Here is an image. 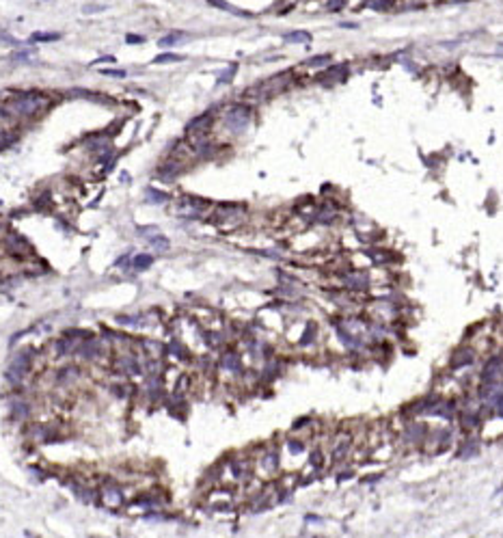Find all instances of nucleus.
<instances>
[{
	"label": "nucleus",
	"instance_id": "nucleus-1",
	"mask_svg": "<svg viewBox=\"0 0 503 538\" xmlns=\"http://www.w3.org/2000/svg\"><path fill=\"white\" fill-rule=\"evenodd\" d=\"M3 106L9 111L16 121H33L39 119L50 106H52V100L50 96H46L44 91H13L9 100L3 102Z\"/></svg>",
	"mask_w": 503,
	"mask_h": 538
},
{
	"label": "nucleus",
	"instance_id": "nucleus-2",
	"mask_svg": "<svg viewBox=\"0 0 503 538\" xmlns=\"http://www.w3.org/2000/svg\"><path fill=\"white\" fill-rule=\"evenodd\" d=\"M250 121H253V108L248 104H231L222 113V126H225L227 132H231L235 136L246 132Z\"/></svg>",
	"mask_w": 503,
	"mask_h": 538
},
{
	"label": "nucleus",
	"instance_id": "nucleus-3",
	"mask_svg": "<svg viewBox=\"0 0 503 538\" xmlns=\"http://www.w3.org/2000/svg\"><path fill=\"white\" fill-rule=\"evenodd\" d=\"M212 210L214 208H212L210 201L188 195V197H182V199L175 203L173 212L179 214V216H184V219H205V214L212 212Z\"/></svg>",
	"mask_w": 503,
	"mask_h": 538
},
{
	"label": "nucleus",
	"instance_id": "nucleus-4",
	"mask_svg": "<svg viewBox=\"0 0 503 538\" xmlns=\"http://www.w3.org/2000/svg\"><path fill=\"white\" fill-rule=\"evenodd\" d=\"M246 219V208L235 206V203H225L212 210V221L220 227H238Z\"/></svg>",
	"mask_w": 503,
	"mask_h": 538
},
{
	"label": "nucleus",
	"instance_id": "nucleus-5",
	"mask_svg": "<svg viewBox=\"0 0 503 538\" xmlns=\"http://www.w3.org/2000/svg\"><path fill=\"white\" fill-rule=\"evenodd\" d=\"M5 244V249L11 253L13 257H22V255H28L31 253V244H28V240L22 238L20 234H13V231H7V234L0 238Z\"/></svg>",
	"mask_w": 503,
	"mask_h": 538
},
{
	"label": "nucleus",
	"instance_id": "nucleus-6",
	"mask_svg": "<svg viewBox=\"0 0 503 538\" xmlns=\"http://www.w3.org/2000/svg\"><path fill=\"white\" fill-rule=\"evenodd\" d=\"M102 350H104V344L99 339H95V337H87V341H82V344L76 346V352L80 354L82 359H87V361L97 359L99 354H102Z\"/></svg>",
	"mask_w": 503,
	"mask_h": 538
},
{
	"label": "nucleus",
	"instance_id": "nucleus-7",
	"mask_svg": "<svg viewBox=\"0 0 503 538\" xmlns=\"http://www.w3.org/2000/svg\"><path fill=\"white\" fill-rule=\"evenodd\" d=\"M190 37H188V33H184V31H173V33H169V35H164V37L158 41V46L160 48H175V46H182V43H186Z\"/></svg>",
	"mask_w": 503,
	"mask_h": 538
},
{
	"label": "nucleus",
	"instance_id": "nucleus-8",
	"mask_svg": "<svg viewBox=\"0 0 503 538\" xmlns=\"http://www.w3.org/2000/svg\"><path fill=\"white\" fill-rule=\"evenodd\" d=\"M119 368H121V372H125V374H130V376H136V374H141V366H139V359L134 357V354H123V357H119Z\"/></svg>",
	"mask_w": 503,
	"mask_h": 538
},
{
	"label": "nucleus",
	"instance_id": "nucleus-9",
	"mask_svg": "<svg viewBox=\"0 0 503 538\" xmlns=\"http://www.w3.org/2000/svg\"><path fill=\"white\" fill-rule=\"evenodd\" d=\"M333 61L330 54H318V56H309V59L303 63V67H311V69H326L328 63Z\"/></svg>",
	"mask_w": 503,
	"mask_h": 538
},
{
	"label": "nucleus",
	"instance_id": "nucleus-10",
	"mask_svg": "<svg viewBox=\"0 0 503 538\" xmlns=\"http://www.w3.org/2000/svg\"><path fill=\"white\" fill-rule=\"evenodd\" d=\"M149 246L156 251V253H167L171 249V242H169V238L167 236H162L160 231L154 236H149Z\"/></svg>",
	"mask_w": 503,
	"mask_h": 538
},
{
	"label": "nucleus",
	"instance_id": "nucleus-11",
	"mask_svg": "<svg viewBox=\"0 0 503 538\" xmlns=\"http://www.w3.org/2000/svg\"><path fill=\"white\" fill-rule=\"evenodd\" d=\"M130 264H132L134 271H145V268H149V266L154 264V257L149 255V253H139V255L132 257Z\"/></svg>",
	"mask_w": 503,
	"mask_h": 538
},
{
	"label": "nucleus",
	"instance_id": "nucleus-12",
	"mask_svg": "<svg viewBox=\"0 0 503 538\" xmlns=\"http://www.w3.org/2000/svg\"><path fill=\"white\" fill-rule=\"evenodd\" d=\"M145 197H147L149 203H169V201H171V195L162 193V191H158V188H147Z\"/></svg>",
	"mask_w": 503,
	"mask_h": 538
},
{
	"label": "nucleus",
	"instance_id": "nucleus-13",
	"mask_svg": "<svg viewBox=\"0 0 503 538\" xmlns=\"http://www.w3.org/2000/svg\"><path fill=\"white\" fill-rule=\"evenodd\" d=\"M102 495H104V499L108 501V504H121V491H119V486H114V484L104 486Z\"/></svg>",
	"mask_w": 503,
	"mask_h": 538
},
{
	"label": "nucleus",
	"instance_id": "nucleus-14",
	"mask_svg": "<svg viewBox=\"0 0 503 538\" xmlns=\"http://www.w3.org/2000/svg\"><path fill=\"white\" fill-rule=\"evenodd\" d=\"M283 39L287 43H307V41H311V35L307 31H294V33H285Z\"/></svg>",
	"mask_w": 503,
	"mask_h": 538
},
{
	"label": "nucleus",
	"instance_id": "nucleus-15",
	"mask_svg": "<svg viewBox=\"0 0 503 538\" xmlns=\"http://www.w3.org/2000/svg\"><path fill=\"white\" fill-rule=\"evenodd\" d=\"M61 33H35L31 35V43H48V41H59Z\"/></svg>",
	"mask_w": 503,
	"mask_h": 538
},
{
	"label": "nucleus",
	"instance_id": "nucleus-16",
	"mask_svg": "<svg viewBox=\"0 0 503 538\" xmlns=\"http://www.w3.org/2000/svg\"><path fill=\"white\" fill-rule=\"evenodd\" d=\"M238 363H240V359H238V354H235V352H227L225 357L220 359V366L227 368V370H238L240 368Z\"/></svg>",
	"mask_w": 503,
	"mask_h": 538
},
{
	"label": "nucleus",
	"instance_id": "nucleus-17",
	"mask_svg": "<svg viewBox=\"0 0 503 538\" xmlns=\"http://www.w3.org/2000/svg\"><path fill=\"white\" fill-rule=\"evenodd\" d=\"M184 61V56L179 54H173V52H164V54H158L154 59V65H162V63H179Z\"/></svg>",
	"mask_w": 503,
	"mask_h": 538
},
{
	"label": "nucleus",
	"instance_id": "nucleus-18",
	"mask_svg": "<svg viewBox=\"0 0 503 538\" xmlns=\"http://www.w3.org/2000/svg\"><path fill=\"white\" fill-rule=\"evenodd\" d=\"M28 413H31V409H28L26 402H16L13 404V417L24 419V417H28Z\"/></svg>",
	"mask_w": 503,
	"mask_h": 538
},
{
	"label": "nucleus",
	"instance_id": "nucleus-19",
	"mask_svg": "<svg viewBox=\"0 0 503 538\" xmlns=\"http://www.w3.org/2000/svg\"><path fill=\"white\" fill-rule=\"evenodd\" d=\"M473 361V354L466 350V352H456V357H454V368H460V366H466V363H471Z\"/></svg>",
	"mask_w": 503,
	"mask_h": 538
},
{
	"label": "nucleus",
	"instance_id": "nucleus-20",
	"mask_svg": "<svg viewBox=\"0 0 503 538\" xmlns=\"http://www.w3.org/2000/svg\"><path fill=\"white\" fill-rule=\"evenodd\" d=\"M235 76V65H231V67H227V71L218 78V84H227V82H231V78Z\"/></svg>",
	"mask_w": 503,
	"mask_h": 538
},
{
	"label": "nucleus",
	"instance_id": "nucleus-21",
	"mask_svg": "<svg viewBox=\"0 0 503 538\" xmlns=\"http://www.w3.org/2000/svg\"><path fill=\"white\" fill-rule=\"evenodd\" d=\"M346 7V0H326V9L328 11H341Z\"/></svg>",
	"mask_w": 503,
	"mask_h": 538
},
{
	"label": "nucleus",
	"instance_id": "nucleus-22",
	"mask_svg": "<svg viewBox=\"0 0 503 538\" xmlns=\"http://www.w3.org/2000/svg\"><path fill=\"white\" fill-rule=\"evenodd\" d=\"M158 231H160V229H158L156 225H149V227H139V229H136V234H139V236H154V234H158Z\"/></svg>",
	"mask_w": 503,
	"mask_h": 538
},
{
	"label": "nucleus",
	"instance_id": "nucleus-23",
	"mask_svg": "<svg viewBox=\"0 0 503 538\" xmlns=\"http://www.w3.org/2000/svg\"><path fill=\"white\" fill-rule=\"evenodd\" d=\"M102 71V76H110V78H123L125 71L123 69H99Z\"/></svg>",
	"mask_w": 503,
	"mask_h": 538
},
{
	"label": "nucleus",
	"instance_id": "nucleus-24",
	"mask_svg": "<svg viewBox=\"0 0 503 538\" xmlns=\"http://www.w3.org/2000/svg\"><path fill=\"white\" fill-rule=\"evenodd\" d=\"M125 41H128V43H143V41H145V37H143V35H134V33H130V35L125 37Z\"/></svg>",
	"mask_w": 503,
	"mask_h": 538
},
{
	"label": "nucleus",
	"instance_id": "nucleus-25",
	"mask_svg": "<svg viewBox=\"0 0 503 538\" xmlns=\"http://www.w3.org/2000/svg\"><path fill=\"white\" fill-rule=\"evenodd\" d=\"M290 450H292L294 454L303 452V443H298V441H290Z\"/></svg>",
	"mask_w": 503,
	"mask_h": 538
},
{
	"label": "nucleus",
	"instance_id": "nucleus-26",
	"mask_svg": "<svg viewBox=\"0 0 503 538\" xmlns=\"http://www.w3.org/2000/svg\"><path fill=\"white\" fill-rule=\"evenodd\" d=\"M112 61H114L112 56H99V59L95 61V65H102V63H112Z\"/></svg>",
	"mask_w": 503,
	"mask_h": 538
},
{
	"label": "nucleus",
	"instance_id": "nucleus-27",
	"mask_svg": "<svg viewBox=\"0 0 503 538\" xmlns=\"http://www.w3.org/2000/svg\"><path fill=\"white\" fill-rule=\"evenodd\" d=\"M102 9H104V7H84L82 11L84 13H95V11H102Z\"/></svg>",
	"mask_w": 503,
	"mask_h": 538
},
{
	"label": "nucleus",
	"instance_id": "nucleus-28",
	"mask_svg": "<svg viewBox=\"0 0 503 538\" xmlns=\"http://www.w3.org/2000/svg\"><path fill=\"white\" fill-rule=\"evenodd\" d=\"M128 264V255H123V257H119L117 259V266H125Z\"/></svg>",
	"mask_w": 503,
	"mask_h": 538
},
{
	"label": "nucleus",
	"instance_id": "nucleus-29",
	"mask_svg": "<svg viewBox=\"0 0 503 538\" xmlns=\"http://www.w3.org/2000/svg\"><path fill=\"white\" fill-rule=\"evenodd\" d=\"M497 404H499V413L503 415V396H499V400H497Z\"/></svg>",
	"mask_w": 503,
	"mask_h": 538
}]
</instances>
